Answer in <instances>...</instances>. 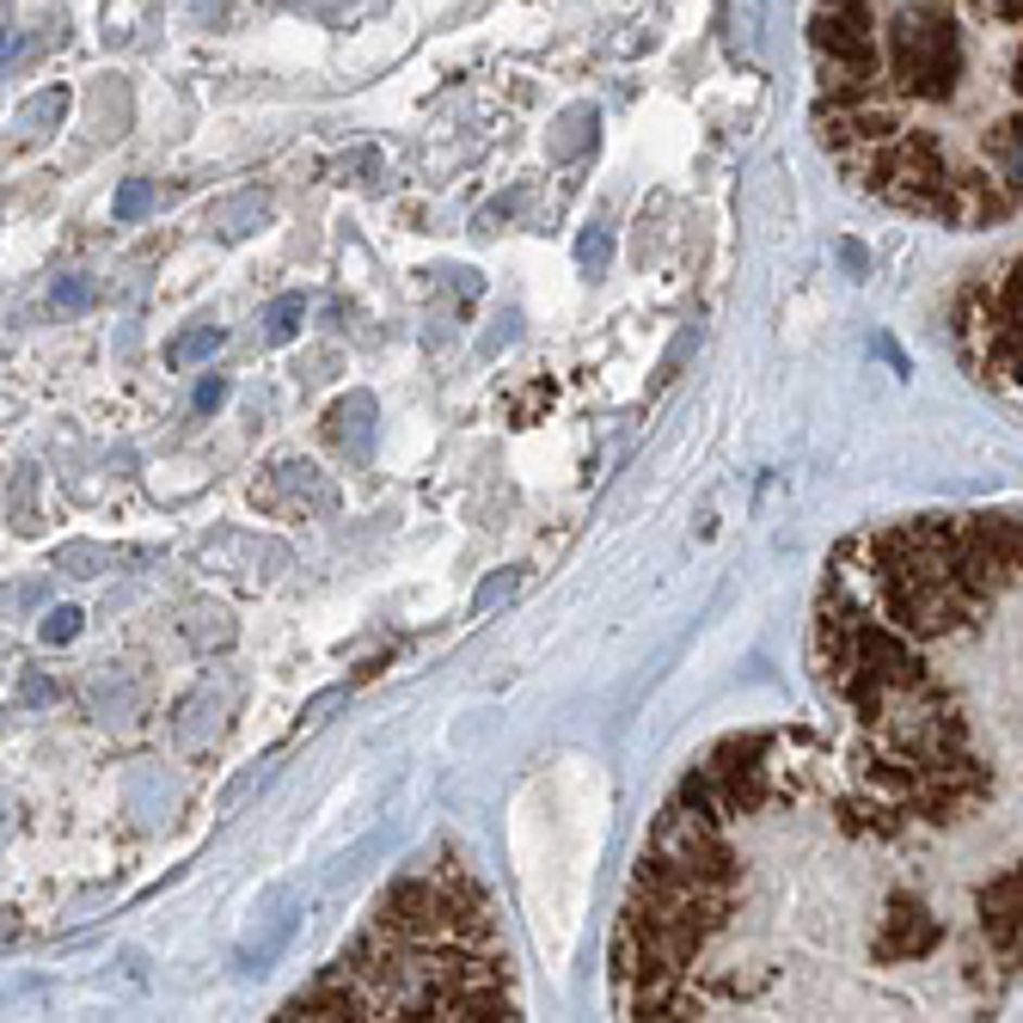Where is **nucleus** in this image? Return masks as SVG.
Segmentation results:
<instances>
[{
	"label": "nucleus",
	"mask_w": 1023,
	"mask_h": 1023,
	"mask_svg": "<svg viewBox=\"0 0 1023 1023\" xmlns=\"http://www.w3.org/2000/svg\"><path fill=\"white\" fill-rule=\"evenodd\" d=\"M816 668L858 717L834 828L876 853L993 839L969 876L987 981H1023V515L870 528L828 558Z\"/></svg>",
	"instance_id": "f257e3e1"
},
{
	"label": "nucleus",
	"mask_w": 1023,
	"mask_h": 1023,
	"mask_svg": "<svg viewBox=\"0 0 1023 1023\" xmlns=\"http://www.w3.org/2000/svg\"><path fill=\"white\" fill-rule=\"evenodd\" d=\"M375 932L411 944H472V950H503L496 938V913L484 901V888L460 870V858H435V864L399 876L375 907Z\"/></svg>",
	"instance_id": "f03ea898"
},
{
	"label": "nucleus",
	"mask_w": 1023,
	"mask_h": 1023,
	"mask_svg": "<svg viewBox=\"0 0 1023 1023\" xmlns=\"http://www.w3.org/2000/svg\"><path fill=\"white\" fill-rule=\"evenodd\" d=\"M950 331L962 362L981 375V387H993L1023 411V252L999 257L962 282L950 307Z\"/></svg>",
	"instance_id": "7ed1b4c3"
},
{
	"label": "nucleus",
	"mask_w": 1023,
	"mask_h": 1023,
	"mask_svg": "<svg viewBox=\"0 0 1023 1023\" xmlns=\"http://www.w3.org/2000/svg\"><path fill=\"white\" fill-rule=\"evenodd\" d=\"M595 123H601V111H595V104H577V111L564 117V136L552 141V160H577L582 148H589V129H595Z\"/></svg>",
	"instance_id": "20e7f679"
},
{
	"label": "nucleus",
	"mask_w": 1023,
	"mask_h": 1023,
	"mask_svg": "<svg viewBox=\"0 0 1023 1023\" xmlns=\"http://www.w3.org/2000/svg\"><path fill=\"white\" fill-rule=\"evenodd\" d=\"M222 331H215V325H197V331H185V338L172 343V368H190V362H209L215 356V350H222Z\"/></svg>",
	"instance_id": "39448f33"
},
{
	"label": "nucleus",
	"mask_w": 1023,
	"mask_h": 1023,
	"mask_svg": "<svg viewBox=\"0 0 1023 1023\" xmlns=\"http://www.w3.org/2000/svg\"><path fill=\"white\" fill-rule=\"evenodd\" d=\"M68 111V92H43V99H31L25 111H18V141H37L43 136V123L62 117Z\"/></svg>",
	"instance_id": "423d86ee"
},
{
	"label": "nucleus",
	"mask_w": 1023,
	"mask_h": 1023,
	"mask_svg": "<svg viewBox=\"0 0 1023 1023\" xmlns=\"http://www.w3.org/2000/svg\"><path fill=\"white\" fill-rule=\"evenodd\" d=\"M577 257H582V270H589V276L607 270V257H614V233H607V227H589V233L577 239Z\"/></svg>",
	"instance_id": "0eeeda50"
},
{
	"label": "nucleus",
	"mask_w": 1023,
	"mask_h": 1023,
	"mask_svg": "<svg viewBox=\"0 0 1023 1023\" xmlns=\"http://www.w3.org/2000/svg\"><path fill=\"white\" fill-rule=\"evenodd\" d=\"M148 203H154V185H148V178H129L111 209H117V222H136V215H148Z\"/></svg>",
	"instance_id": "6e6552de"
},
{
	"label": "nucleus",
	"mask_w": 1023,
	"mask_h": 1023,
	"mask_svg": "<svg viewBox=\"0 0 1023 1023\" xmlns=\"http://www.w3.org/2000/svg\"><path fill=\"white\" fill-rule=\"evenodd\" d=\"M307 319V294H282L270 307V338H294V325Z\"/></svg>",
	"instance_id": "1a4fd4ad"
},
{
	"label": "nucleus",
	"mask_w": 1023,
	"mask_h": 1023,
	"mask_svg": "<svg viewBox=\"0 0 1023 1023\" xmlns=\"http://www.w3.org/2000/svg\"><path fill=\"white\" fill-rule=\"evenodd\" d=\"M74 631H80V614H74V607H55V614H43V644H68Z\"/></svg>",
	"instance_id": "9d476101"
},
{
	"label": "nucleus",
	"mask_w": 1023,
	"mask_h": 1023,
	"mask_svg": "<svg viewBox=\"0 0 1023 1023\" xmlns=\"http://www.w3.org/2000/svg\"><path fill=\"white\" fill-rule=\"evenodd\" d=\"M515 582H521V577H515V570H503V577H491V582H484V589H478V614H484V607H491V601L515 595Z\"/></svg>",
	"instance_id": "9b49d317"
},
{
	"label": "nucleus",
	"mask_w": 1023,
	"mask_h": 1023,
	"mask_svg": "<svg viewBox=\"0 0 1023 1023\" xmlns=\"http://www.w3.org/2000/svg\"><path fill=\"white\" fill-rule=\"evenodd\" d=\"M92 301V289H86L80 276H68V282H55V307H86Z\"/></svg>",
	"instance_id": "f8f14e48"
},
{
	"label": "nucleus",
	"mask_w": 1023,
	"mask_h": 1023,
	"mask_svg": "<svg viewBox=\"0 0 1023 1023\" xmlns=\"http://www.w3.org/2000/svg\"><path fill=\"white\" fill-rule=\"evenodd\" d=\"M222 399H227V380H203L197 387V411H222Z\"/></svg>",
	"instance_id": "ddd939ff"
},
{
	"label": "nucleus",
	"mask_w": 1023,
	"mask_h": 1023,
	"mask_svg": "<svg viewBox=\"0 0 1023 1023\" xmlns=\"http://www.w3.org/2000/svg\"><path fill=\"white\" fill-rule=\"evenodd\" d=\"M1011 92L1023 99V43H1018V55H1011Z\"/></svg>",
	"instance_id": "4468645a"
}]
</instances>
